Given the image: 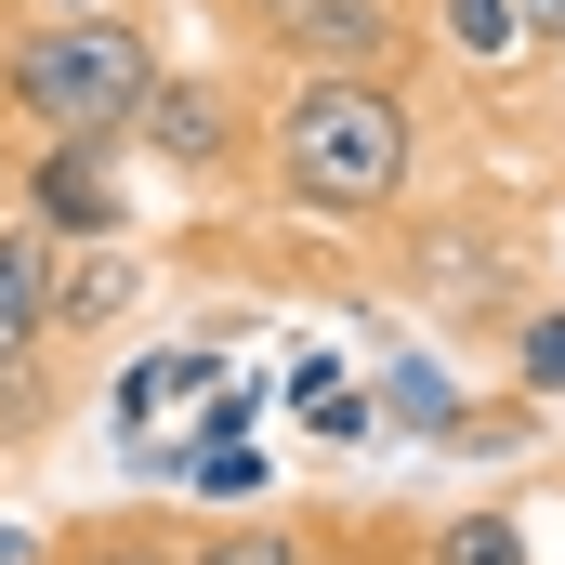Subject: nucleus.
I'll use <instances>...</instances> for the list:
<instances>
[{"instance_id": "1", "label": "nucleus", "mask_w": 565, "mask_h": 565, "mask_svg": "<svg viewBox=\"0 0 565 565\" xmlns=\"http://www.w3.org/2000/svg\"><path fill=\"white\" fill-rule=\"evenodd\" d=\"M422 171V106L395 93V66H302L264 106V184L316 224H382Z\"/></svg>"}, {"instance_id": "2", "label": "nucleus", "mask_w": 565, "mask_h": 565, "mask_svg": "<svg viewBox=\"0 0 565 565\" xmlns=\"http://www.w3.org/2000/svg\"><path fill=\"white\" fill-rule=\"evenodd\" d=\"M145 93H158V40L145 13H106V0H53L26 26H0V119L26 145H132L145 132Z\"/></svg>"}, {"instance_id": "3", "label": "nucleus", "mask_w": 565, "mask_h": 565, "mask_svg": "<svg viewBox=\"0 0 565 565\" xmlns=\"http://www.w3.org/2000/svg\"><path fill=\"white\" fill-rule=\"evenodd\" d=\"M237 40L277 53L289 79L302 66H395L422 40V13L408 0H237Z\"/></svg>"}, {"instance_id": "4", "label": "nucleus", "mask_w": 565, "mask_h": 565, "mask_svg": "<svg viewBox=\"0 0 565 565\" xmlns=\"http://www.w3.org/2000/svg\"><path fill=\"white\" fill-rule=\"evenodd\" d=\"M132 145H93V132H66V145H26L13 158V211L53 237V250H79V237H132V171H119Z\"/></svg>"}, {"instance_id": "5", "label": "nucleus", "mask_w": 565, "mask_h": 565, "mask_svg": "<svg viewBox=\"0 0 565 565\" xmlns=\"http://www.w3.org/2000/svg\"><path fill=\"white\" fill-rule=\"evenodd\" d=\"M145 158H171V171H198V184H224L237 158H264V119L224 93V79H198V66H158V93H145Z\"/></svg>"}, {"instance_id": "6", "label": "nucleus", "mask_w": 565, "mask_h": 565, "mask_svg": "<svg viewBox=\"0 0 565 565\" xmlns=\"http://www.w3.org/2000/svg\"><path fill=\"white\" fill-rule=\"evenodd\" d=\"M422 40L460 66V79H513V66H540L526 0H422Z\"/></svg>"}, {"instance_id": "7", "label": "nucleus", "mask_w": 565, "mask_h": 565, "mask_svg": "<svg viewBox=\"0 0 565 565\" xmlns=\"http://www.w3.org/2000/svg\"><path fill=\"white\" fill-rule=\"evenodd\" d=\"M145 302V250L132 237H79V250H53V329H119Z\"/></svg>"}, {"instance_id": "8", "label": "nucleus", "mask_w": 565, "mask_h": 565, "mask_svg": "<svg viewBox=\"0 0 565 565\" xmlns=\"http://www.w3.org/2000/svg\"><path fill=\"white\" fill-rule=\"evenodd\" d=\"M40 342H53V237L13 211L0 224V369H26Z\"/></svg>"}, {"instance_id": "9", "label": "nucleus", "mask_w": 565, "mask_h": 565, "mask_svg": "<svg viewBox=\"0 0 565 565\" xmlns=\"http://www.w3.org/2000/svg\"><path fill=\"white\" fill-rule=\"evenodd\" d=\"M237 369L211 355V342H145L132 369H119V434H145V422H171V408H198V395H224Z\"/></svg>"}, {"instance_id": "10", "label": "nucleus", "mask_w": 565, "mask_h": 565, "mask_svg": "<svg viewBox=\"0 0 565 565\" xmlns=\"http://www.w3.org/2000/svg\"><path fill=\"white\" fill-rule=\"evenodd\" d=\"M369 395H382V422H395V434H434V447H447V422L473 408L434 355H382V382H369Z\"/></svg>"}, {"instance_id": "11", "label": "nucleus", "mask_w": 565, "mask_h": 565, "mask_svg": "<svg viewBox=\"0 0 565 565\" xmlns=\"http://www.w3.org/2000/svg\"><path fill=\"white\" fill-rule=\"evenodd\" d=\"M434 565H526V526L513 513H447L434 526Z\"/></svg>"}, {"instance_id": "12", "label": "nucleus", "mask_w": 565, "mask_h": 565, "mask_svg": "<svg viewBox=\"0 0 565 565\" xmlns=\"http://www.w3.org/2000/svg\"><path fill=\"white\" fill-rule=\"evenodd\" d=\"M513 382H526L540 408H565V302H540V316L513 329Z\"/></svg>"}, {"instance_id": "13", "label": "nucleus", "mask_w": 565, "mask_h": 565, "mask_svg": "<svg viewBox=\"0 0 565 565\" xmlns=\"http://www.w3.org/2000/svg\"><path fill=\"white\" fill-rule=\"evenodd\" d=\"M184 565H316V553H302L289 526H224V540H198Z\"/></svg>"}, {"instance_id": "14", "label": "nucleus", "mask_w": 565, "mask_h": 565, "mask_svg": "<svg viewBox=\"0 0 565 565\" xmlns=\"http://www.w3.org/2000/svg\"><path fill=\"white\" fill-rule=\"evenodd\" d=\"M40 408H53V382H40V355H26V369H0V434H13V422H40Z\"/></svg>"}, {"instance_id": "15", "label": "nucleus", "mask_w": 565, "mask_h": 565, "mask_svg": "<svg viewBox=\"0 0 565 565\" xmlns=\"http://www.w3.org/2000/svg\"><path fill=\"white\" fill-rule=\"evenodd\" d=\"M526 26H540V53H565V0H526Z\"/></svg>"}, {"instance_id": "16", "label": "nucleus", "mask_w": 565, "mask_h": 565, "mask_svg": "<svg viewBox=\"0 0 565 565\" xmlns=\"http://www.w3.org/2000/svg\"><path fill=\"white\" fill-rule=\"evenodd\" d=\"M79 565H158V553H145V540H93Z\"/></svg>"}]
</instances>
